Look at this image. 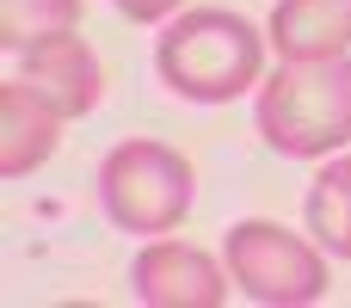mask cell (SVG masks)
Here are the masks:
<instances>
[{
  "label": "cell",
  "mask_w": 351,
  "mask_h": 308,
  "mask_svg": "<svg viewBox=\"0 0 351 308\" xmlns=\"http://www.w3.org/2000/svg\"><path fill=\"white\" fill-rule=\"evenodd\" d=\"M265 31L228 6H191L160 31L154 68L191 105H228L265 80Z\"/></svg>",
  "instance_id": "obj_1"
},
{
  "label": "cell",
  "mask_w": 351,
  "mask_h": 308,
  "mask_svg": "<svg viewBox=\"0 0 351 308\" xmlns=\"http://www.w3.org/2000/svg\"><path fill=\"white\" fill-rule=\"evenodd\" d=\"M259 136L290 161L339 154L351 142V56L278 62L259 80Z\"/></svg>",
  "instance_id": "obj_2"
},
{
  "label": "cell",
  "mask_w": 351,
  "mask_h": 308,
  "mask_svg": "<svg viewBox=\"0 0 351 308\" xmlns=\"http://www.w3.org/2000/svg\"><path fill=\"white\" fill-rule=\"evenodd\" d=\"M197 173L179 148L154 136H130L99 161V204L123 235H173L191 216Z\"/></svg>",
  "instance_id": "obj_3"
},
{
  "label": "cell",
  "mask_w": 351,
  "mask_h": 308,
  "mask_svg": "<svg viewBox=\"0 0 351 308\" xmlns=\"http://www.w3.org/2000/svg\"><path fill=\"white\" fill-rule=\"evenodd\" d=\"M327 247L290 235L284 222L247 216L222 235V265L234 278V290H247L253 303L271 308H296V303H321L327 296Z\"/></svg>",
  "instance_id": "obj_4"
},
{
  "label": "cell",
  "mask_w": 351,
  "mask_h": 308,
  "mask_svg": "<svg viewBox=\"0 0 351 308\" xmlns=\"http://www.w3.org/2000/svg\"><path fill=\"white\" fill-rule=\"evenodd\" d=\"M228 284L234 278L191 241H148L130 265V290L148 308H222Z\"/></svg>",
  "instance_id": "obj_5"
},
{
  "label": "cell",
  "mask_w": 351,
  "mask_h": 308,
  "mask_svg": "<svg viewBox=\"0 0 351 308\" xmlns=\"http://www.w3.org/2000/svg\"><path fill=\"white\" fill-rule=\"evenodd\" d=\"M19 80L31 93H43L62 117H86L105 99V68L86 49V37H74V31H56L43 43L19 49Z\"/></svg>",
  "instance_id": "obj_6"
},
{
  "label": "cell",
  "mask_w": 351,
  "mask_h": 308,
  "mask_svg": "<svg viewBox=\"0 0 351 308\" xmlns=\"http://www.w3.org/2000/svg\"><path fill=\"white\" fill-rule=\"evenodd\" d=\"M68 117L43 99V93H31L19 74L0 86V173L6 179H25L31 167H43L49 154H56V130H62Z\"/></svg>",
  "instance_id": "obj_7"
},
{
  "label": "cell",
  "mask_w": 351,
  "mask_h": 308,
  "mask_svg": "<svg viewBox=\"0 0 351 308\" xmlns=\"http://www.w3.org/2000/svg\"><path fill=\"white\" fill-rule=\"evenodd\" d=\"M284 62H321L351 49V0H278L265 25Z\"/></svg>",
  "instance_id": "obj_8"
},
{
  "label": "cell",
  "mask_w": 351,
  "mask_h": 308,
  "mask_svg": "<svg viewBox=\"0 0 351 308\" xmlns=\"http://www.w3.org/2000/svg\"><path fill=\"white\" fill-rule=\"evenodd\" d=\"M302 216H308V235H315L333 259H351V154H333V161L315 173Z\"/></svg>",
  "instance_id": "obj_9"
},
{
  "label": "cell",
  "mask_w": 351,
  "mask_h": 308,
  "mask_svg": "<svg viewBox=\"0 0 351 308\" xmlns=\"http://www.w3.org/2000/svg\"><path fill=\"white\" fill-rule=\"evenodd\" d=\"M74 25H80V0H0V49L12 56Z\"/></svg>",
  "instance_id": "obj_10"
},
{
  "label": "cell",
  "mask_w": 351,
  "mask_h": 308,
  "mask_svg": "<svg viewBox=\"0 0 351 308\" xmlns=\"http://www.w3.org/2000/svg\"><path fill=\"white\" fill-rule=\"evenodd\" d=\"M117 12H123V19H136V25H148V19L179 12V0H117Z\"/></svg>",
  "instance_id": "obj_11"
}]
</instances>
